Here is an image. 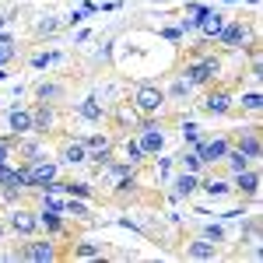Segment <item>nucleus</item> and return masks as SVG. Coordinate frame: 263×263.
Wrapping results in <instances>:
<instances>
[{
    "mask_svg": "<svg viewBox=\"0 0 263 263\" xmlns=\"http://www.w3.org/2000/svg\"><path fill=\"white\" fill-rule=\"evenodd\" d=\"M218 74H221V60L214 53H200V57L186 60V67L179 70V78H186L193 88H211L218 81Z\"/></svg>",
    "mask_w": 263,
    "mask_h": 263,
    "instance_id": "1",
    "label": "nucleus"
},
{
    "mask_svg": "<svg viewBox=\"0 0 263 263\" xmlns=\"http://www.w3.org/2000/svg\"><path fill=\"white\" fill-rule=\"evenodd\" d=\"M11 256H14V260H28V263H53V260H60V249L49 242V235H46V239L28 235V239H25Z\"/></svg>",
    "mask_w": 263,
    "mask_h": 263,
    "instance_id": "2",
    "label": "nucleus"
},
{
    "mask_svg": "<svg viewBox=\"0 0 263 263\" xmlns=\"http://www.w3.org/2000/svg\"><path fill=\"white\" fill-rule=\"evenodd\" d=\"M214 42H218L221 49H246V42L253 46V42H256V35H253V25H249V21H242V18H228Z\"/></svg>",
    "mask_w": 263,
    "mask_h": 263,
    "instance_id": "3",
    "label": "nucleus"
},
{
    "mask_svg": "<svg viewBox=\"0 0 263 263\" xmlns=\"http://www.w3.org/2000/svg\"><path fill=\"white\" fill-rule=\"evenodd\" d=\"M165 91L162 88H158V84H137V91H134V102H130V105H134V112H137V116H158V112H162L165 109Z\"/></svg>",
    "mask_w": 263,
    "mask_h": 263,
    "instance_id": "4",
    "label": "nucleus"
},
{
    "mask_svg": "<svg viewBox=\"0 0 263 263\" xmlns=\"http://www.w3.org/2000/svg\"><path fill=\"white\" fill-rule=\"evenodd\" d=\"M134 141L141 144L144 158H158V155H162V147H165L162 123H155V116H144V123H141V130H137V137H134Z\"/></svg>",
    "mask_w": 263,
    "mask_h": 263,
    "instance_id": "5",
    "label": "nucleus"
},
{
    "mask_svg": "<svg viewBox=\"0 0 263 263\" xmlns=\"http://www.w3.org/2000/svg\"><path fill=\"white\" fill-rule=\"evenodd\" d=\"M25 172H28V186H32V190H42L46 182L60 179V162H53V158L39 155V158L25 162Z\"/></svg>",
    "mask_w": 263,
    "mask_h": 263,
    "instance_id": "6",
    "label": "nucleus"
},
{
    "mask_svg": "<svg viewBox=\"0 0 263 263\" xmlns=\"http://www.w3.org/2000/svg\"><path fill=\"white\" fill-rule=\"evenodd\" d=\"M228 147H232V137H224V134H218V137H200L197 141V155H200L203 165H221Z\"/></svg>",
    "mask_w": 263,
    "mask_h": 263,
    "instance_id": "7",
    "label": "nucleus"
},
{
    "mask_svg": "<svg viewBox=\"0 0 263 263\" xmlns=\"http://www.w3.org/2000/svg\"><path fill=\"white\" fill-rule=\"evenodd\" d=\"M57 126H60V112H57V105H49V102H35L32 105V134H57Z\"/></svg>",
    "mask_w": 263,
    "mask_h": 263,
    "instance_id": "8",
    "label": "nucleus"
},
{
    "mask_svg": "<svg viewBox=\"0 0 263 263\" xmlns=\"http://www.w3.org/2000/svg\"><path fill=\"white\" fill-rule=\"evenodd\" d=\"M200 109L207 116H228V112H235V99H232V91L228 88H207V95H203Z\"/></svg>",
    "mask_w": 263,
    "mask_h": 263,
    "instance_id": "9",
    "label": "nucleus"
},
{
    "mask_svg": "<svg viewBox=\"0 0 263 263\" xmlns=\"http://www.w3.org/2000/svg\"><path fill=\"white\" fill-rule=\"evenodd\" d=\"M7 228L21 235V239H28V235H39V218H35V211H28V207H14L11 214H7Z\"/></svg>",
    "mask_w": 263,
    "mask_h": 263,
    "instance_id": "10",
    "label": "nucleus"
},
{
    "mask_svg": "<svg viewBox=\"0 0 263 263\" xmlns=\"http://www.w3.org/2000/svg\"><path fill=\"white\" fill-rule=\"evenodd\" d=\"M232 147H235V151H242L249 162H256V158L263 155L260 126H246V130H239V134H235V141H232Z\"/></svg>",
    "mask_w": 263,
    "mask_h": 263,
    "instance_id": "11",
    "label": "nucleus"
},
{
    "mask_svg": "<svg viewBox=\"0 0 263 263\" xmlns=\"http://www.w3.org/2000/svg\"><path fill=\"white\" fill-rule=\"evenodd\" d=\"M232 193H239L246 200H256V197H260V172H256L253 165L242 168V172H235V176H232Z\"/></svg>",
    "mask_w": 263,
    "mask_h": 263,
    "instance_id": "12",
    "label": "nucleus"
},
{
    "mask_svg": "<svg viewBox=\"0 0 263 263\" xmlns=\"http://www.w3.org/2000/svg\"><path fill=\"white\" fill-rule=\"evenodd\" d=\"M7 126H11V137H14V141L28 137V134H32V105H14V109L7 112Z\"/></svg>",
    "mask_w": 263,
    "mask_h": 263,
    "instance_id": "13",
    "label": "nucleus"
},
{
    "mask_svg": "<svg viewBox=\"0 0 263 263\" xmlns=\"http://www.w3.org/2000/svg\"><path fill=\"white\" fill-rule=\"evenodd\" d=\"M224 21H228V14H221V11H214V7H207L200 18H197V32H200V39H218V32L224 28Z\"/></svg>",
    "mask_w": 263,
    "mask_h": 263,
    "instance_id": "14",
    "label": "nucleus"
},
{
    "mask_svg": "<svg viewBox=\"0 0 263 263\" xmlns=\"http://www.w3.org/2000/svg\"><path fill=\"white\" fill-rule=\"evenodd\" d=\"M88 162V147H84V141H67L60 147V165H67V168H78V165Z\"/></svg>",
    "mask_w": 263,
    "mask_h": 263,
    "instance_id": "15",
    "label": "nucleus"
},
{
    "mask_svg": "<svg viewBox=\"0 0 263 263\" xmlns=\"http://www.w3.org/2000/svg\"><path fill=\"white\" fill-rule=\"evenodd\" d=\"M197 190H200V176H197V172H182L179 168V176L172 179V197L182 200V197H193Z\"/></svg>",
    "mask_w": 263,
    "mask_h": 263,
    "instance_id": "16",
    "label": "nucleus"
},
{
    "mask_svg": "<svg viewBox=\"0 0 263 263\" xmlns=\"http://www.w3.org/2000/svg\"><path fill=\"white\" fill-rule=\"evenodd\" d=\"M35 218H39V232H46L49 239H53V235H60L63 228H67V224H63V214L46 211V207H39V211H35Z\"/></svg>",
    "mask_w": 263,
    "mask_h": 263,
    "instance_id": "17",
    "label": "nucleus"
},
{
    "mask_svg": "<svg viewBox=\"0 0 263 263\" xmlns=\"http://www.w3.org/2000/svg\"><path fill=\"white\" fill-rule=\"evenodd\" d=\"M186 256L190 260H214L218 256V242H211V239H193V242H186Z\"/></svg>",
    "mask_w": 263,
    "mask_h": 263,
    "instance_id": "18",
    "label": "nucleus"
},
{
    "mask_svg": "<svg viewBox=\"0 0 263 263\" xmlns=\"http://www.w3.org/2000/svg\"><path fill=\"white\" fill-rule=\"evenodd\" d=\"M63 95H67V88H63L60 81H42L39 88H35V102H49V105H60Z\"/></svg>",
    "mask_w": 263,
    "mask_h": 263,
    "instance_id": "19",
    "label": "nucleus"
},
{
    "mask_svg": "<svg viewBox=\"0 0 263 263\" xmlns=\"http://www.w3.org/2000/svg\"><path fill=\"white\" fill-rule=\"evenodd\" d=\"M176 165H179L182 172H197V176H203V168H207L200 162V155H197V147H182L179 155H176Z\"/></svg>",
    "mask_w": 263,
    "mask_h": 263,
    "instance_id": "20",
    "label": "nucleus"
},
{
    "mask_svg": "<svg viewBox=\"0 0 263 263\" xmlns=\"http://www.w3.org/2000/svg\"><path fill=\"white\" fill-rule=\"evenodd\" d=\"M78 112H81V120H88V123H102L105 120V105H102L95 95H88V99L78 105Z\"/></svg>",
    "mask_w": 263,
    "mask_h": 263,
    "instance_id": "21",
    "label": "nucleus"
},
{
    "mask_svg": "<svg viewBox=\"0 0 263 263\" xmlns=\"http://www.w3.org/2000/svg\"><path fill=\"white\" fill-rule=\"evenodd\" d=\"M112 134H105V130H102V134H91V137H84V147H88V158H91V155H102V151H112Z\"/></svg>",
    "mask_w": 263,
    "mask_h": 263,
    "instance_id": "22",
    "label": "nucleus"
},
{
    "mask_svg": "<svg viewBox=\"0 0 263 263\" xmlns=\"http://www.w3.org/2000/svg\"><path fill=\"white\" fill-rule=\"evenodd\" d=\"M200 190L211 197H228L232 193V182L228 179H214V176H200Z\"/></svg>",
    "mask_w": 263,
    "mask_h": 263,
    "instance_id": "23",
    "label": "nucleus"
},
{
    "mask_svg": "<svg viewBox=\"0 0 263 263\" xmlns=\"http://www.w3.org/2000/svg\"><path fill=\"white\" fill-rule=\"evenodd\" d=\"M63 218H78V221H88V218H91V211H88V203H84L81 197H78V200H74V197H67V203H63Z\"/></svg>",
    "mask_w": 263,
    "mask_h": 263,
    "instance_id": "24",
    "label": "nucleus"
},
{
    "mask_svg": "<svg viewBox=\"0 0 263 263\" xmlns=\"http://www.w3.org/2000/svg\"><path fill=\"white\" fill-rule=\"evenodd\" d=\"M221 165H228V176H235V172H242V168H249V158H246L242 151H235V147H228V155H224V162Z\"/></svg>",
    "mask_w": 263,
    "mask_h": 263,
    "instance_id": "25",
    "label": "nucleus"
},
{
    "mask_svg": "<svg viewBox=\"0 0 263 263\" xmlns=\"http://www.w3.org/2000/svg\"><path fill=\"white\" fill-rule=\"evenodd\" d=\"M235 105H242V112H253V116H260V109H263V95H260V91H246V95L235 102Z\"/></svg>",
    "mask_w": 263,
    "mask_h": 263,
    "instance_id": "26",
    "label": "nucleus"
},
{
    "mask_svg": "<svg viewBox=\"0 0 263 263\" xmlns=\"http://www.w3.org/2000/svg\"><path fill=\"white\" fill-rule=\"evenodd\" d=\"M63 193H67V197H81V200H91V197H95L91 182H63Z\"/></svg>",
    "mask_w": 263,
    "mask_h": 263,
    "instance_id": "27",
    "label": "nucleus"
},
{
    "mask_svg": "<svg viewBox=\"0 0 263 263\" xmlns=\"http://www.w3.org/2000/svg\"><path fill=\"white\" fill-rule=\"evenodd\" d=\"M190 91H193V84L176 74V81H172V88H168V91H165V99H190Z\"/></svg>",
    "mask_w": 263,
    "mask_h": 263,
    "instance_id": "28",
    "label": "nucleus"
},
{
    "mask_svg": "<svg viewBox=\"0 0 263 263\" xmlns=\"http://www.w3.org/2000/svg\"><path fill=\"white\" fill-rule=\"evenodd\" d=\"M126 162L134 165V168L147 162V158H144V151H141V144H137V141H126Z\"/></svg>",
    "mask_w": 263,
    "mask_h": 263,
    "instance_id": "29",
    "label": "nucleus"
},
{
    "mask_svg": "<svg viewBox=\"0 0 263 263\" xmlns=\"http://www.w3.org/2000/svg\"><path fill=\"white\" fill-rule=\"evenodd\" d=\"M182 141H186V147H197V141H200V126H197V123H182Z\"/></svg>",
    "mask_w": 263,
    "mask_h": 263,
    "instance_id": "30",
    "label": "nucleus"
},
{
    "mask_svg": "<svg viewBox=\"0 0 263 263\" xmlns=\"http://www.w3.org/2000/svg\"><path fill=\"white\" fill-rule=\"evenodd\" d=\"M74 256H78V260H91V256H102V249L91 246V242H78L74 246Z\"/></svg>",
    "mask_w": 263,
    "mask_h": 263,
    "instance_id": "31",
    "label": "nucleus"
},
{
    "mask_svg": "<svg viewBox=\"0 0 263 263\" xmlns=\"http://www.w3.org/2000/svg\"><path fill=\"white\" fill-rule=\"evenodd\" d=\"M57 60H60L57 53H35V57H32V67L42 70V67H49V63H57Z\"/></svg>",
    "mask_w": 263,
    "mask_h": 263,
    "instance_id": "32",
    "label": "nucleus"
},
{
    "mask_svg": "<svg viewBox=\"0 0 263 263\" xmlns=\"http://www.w3.org/2000/svg\"><path fill=\"white\" fill-rule=\"evenodd\" d=\"M203 239H211V242H224V228H221V224H207V228H203Z\"/></svg>",
    "mask_w": 263,
    "mask_h": 263,
    "instance_id": "33",
    "label": "nucleus"
},
{
    "mask_svg": "<svg viewBox=\"0 0 263 263\" xmlns=\"http://www.w3.org/2000/svg\"><path fill=\"white\" fill-rule=\"evenodd\" d=\"M11 151H14V137H0V165H7Z\"/></svg>",
    "mask_w": 263,
    "mask_h": 263,
    "instance_id": "34",
    "label": "nucleus"
},
{
    "mask_svg": "<svg viewBox=\"0 0 263 263\" xmlns=\"http://www.w3.org/2000/svg\"><path fill=\"white\" fill-rule=\"evenodd\" d=\"M57 28H60V21H39V28H35V32H39V35H53Z\"/></svg>",
    "mask_w": 263,
    "mask_h": 263,
    "instance_id": "35",
    "label": "nucleus"
},
{
    "mask_svg": "<svg viewBox=\"0 0 263 263\" xmlns=\"http://www.w3.org/2000/svg\"><path fill=\"white\" fill-rule=\"evenodd\" d=\"M203 11H207V4H186V14H193V21L200 18Z\"/></svg>",
    "mask_w": 263,
    "mask_h": 263,
    "instance_id": "36",
    "label": "nucleus"
},
{
    "mask_svg": "<svg viewBox=\"0 0 263 263\" xmlns=\"http://www.w3.org/2000/svg\"><path fill=\"white\" fill-rule=\"evenodd\" d=\"M162 35H165L168 42H179V39H182V32H179V28H162Z\"/></svg>",
    "mask_w": 263,
    "mask_h": 263,
    "instance_id": "37",
    "label": "nucleus"
},
{
    "mask_svg": "<svg viewBox=\"0 0 263 263\" xmlns=\"http://www.w3.org/2000/svg\"><path fill=\"white\" fill-rule=\"evenodd\" d=\"M67 21H70V25H78V21H84V11H70V18H67Z\"/></svg>",
    "mask_w": 263,
    "mask_h": 263,
    "instance_id": "38",
    "label": "nucleus"
},
{
    "mask_svg": "<svg viewBox=\"0 0 263 263\" xmlns=\"http://www.w3.org/2000/svg\"><path fill=\"white\" fill-rule=\"evenodd\" d=\"M4 21H7V18H4V14H0V28H4Z\"/></svg>",
    "mask_w": 263,
    "mask_h": 263,
    "instance_id": "39",
    "label": "nucleus"
},
{
    "mask_svg": "<svg viewBox=\"0 0 263 263\" xmlns=\"http://www.w3.org/2000/svg\"><path fill=\"white\" fill-rule=\"evenodd\" d=\"M0 207H4V200H0Z\"/></svg>",
    "mask_w": 263,
    "mask_h": 263,
    "instance_id": "40",
    "label": "nucleus"
}]
</instances>
